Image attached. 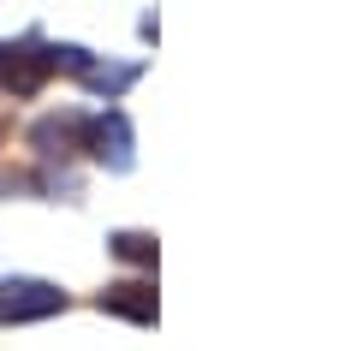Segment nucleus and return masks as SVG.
Wrapping results in <instances>:
<instances>
[{
  "label": "nucleus",
  "mask_w": 357,
  "mask_h": 351,
  "mask_svg": "<svg viewBox=\"0 0 357 351\" xmlns=\"http://www.w3.org/2000/svg\"><path fill=\"white\" fill-rule=\"evenodd\" d=\"M60 72V54L54 42L42 36H18V42H0V89L6 96H36L48 77Z\"/></svg>",
  "instance_id": "f257e3e1"
},
{
  "label": "nucleus",
  "mask_w": 357,
  "mask_h": 351,
  "mask_svg": "<svg viewBox=\"0 0 357 351\" xmlns=\"http://www.w3.org/2000/svg\"><path fill=\"white\" fill-rule=\"evenodd\" d=\"M66 310V292L48 280H0V322H42Z\"/></svg>",
  "instance_id": "f03ea898"
},
{
  "label": "nucleus",
  "mask_w": 357,
  "mask_h": 351,
  "mask_svg": "<svg viewBox=\"0 0 357 351\" xmlns=\"http://www.w3.org/2000/svg\"><path fill=\"white\" fill-rule=\"evenodd\" d=\"M84 143L96 149V161H107L114 173H126V167H131V119H126L119 107H107L102 119H89V126H84Z\"/></svg>",
  "instance_id": "7ed1b4c3"
},
{
  "label": "nucleus",
  "mask_w": 357,
  "mask_h": 351,
  "mask_svg": "<svg viewBox=\"0 0 357 351\" xmlns=\"http://www.w3.org/2000/svg\"><path fill=\"white\" fill-rule=\"evenodd\" d=\"M107 315H126V322H155V286L149 280H119V286H107L102 298Z\"/></svg>",
  "instance_id": "20e7f679"
},
{
  "label": "nucleus",
  "mask_w": 357,
  "mask_h": 351,
  "mask_svg": "<svg viewBox=\"0 0 357 351\" xmlns=\"http://www.w3.org/2000/svg\"><path fill=\"white\" fill-rule=\"evenodd\" d=\"M131 77H137V66H96V60L84 66V84H89V89H107V96H119Z\"/></svg>",
  "instance_id": "39448f33"
},
{
  "label": "nucleus",
  "mask_w": 357,
  "mask_h": 351,
  "mask_svg": "<svg viewBox=\"0 0 357 351\" xmlns=\"http://www.w3.org/2000/svg\"><path fill=\"white\" fill-rule=\"evenodd\" d=\"M107 244H114V256H126V262H137V268L155 262V239L149 232H114Z\"/></svg>",
  "instance_id": "423d86ee"
}]
</instances>
